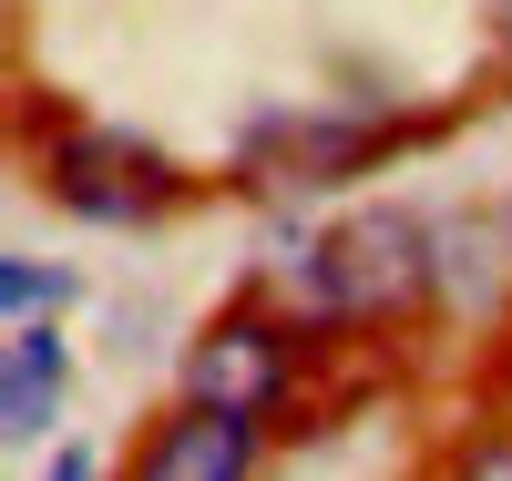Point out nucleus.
<instances>
[{"mask_svg":"<svg viewBox=\"0 0 512 481\" xmlns=\"http://www.w3.org/2000/svg\"><path fill=\"white\" fill-rule=\"evenodd\" d=\"M502 31H512V0H502Z\"/></svg>","mask_w":512,"mask_h":481,"instance_id":"9d476101","label":"nucleus"},{"mask_svg":"<svg viewBox=\"0 0 512 481\" xmlns=\"http://www.w3.org/2000/svg\"><path fill=\"white\" fill-rule=\"evenodd\" d=\"M461 481H512V451H482V461L461 471Z\"/></svg>","mask_w":512,"mask_h":481,"instance_id":"6e6552de","label":"nucleus"},{"mask_svg":"<svg viewBox=\"0 0 512 481\" xmlns=\"http://www.w3.org/2000/svg\"><path fill=\"white\" fill-rule=\"evenodd\" d=\"M185 400L236 410V420H267V410L287 400V328H277V318H226V328H205L195 359H185Z\"/></svg>","mask_w":512,"mask_h":481,"instance_id":"7ed1b4c3","label":"nucleus"},{"mask_svg":"<svg viewBox=\"0 0 512 481\" xmlns=\"http://www.w3.org/2000/svg\"><path fill=\"white\" fill-rule=\"evenodd\" d=\"M52 481H93V461H82V451H62V461H52Z\"/></svg>","mask_w":512,"mask_h":481,"instance_id":"1a4fd4ad","label":"nucleus"},{"mask_svg":"<svg viewBox=\"0 0 512 481\" xmlns=\"http://www.w3.org/2000/svg\"><path fill=\"white\" fill-rule=\"evenodd\" d=\"M62 410V338L52 328H11V369H0V430L11 441H41Z\"/></svg>","mask_w":512,"mask_h":481,"instance_id":"39448f33","label":"nucleus"},{"mask_svg":"<svg viewBox=\"0 0 512 481\" xmlns=\"http://www.w3.org/2000/svg\"><path fill=\"white\" fill-rule=\"evenodd\" d=\"M246 461H256V420L185 400V410L134 451V481H246Z\"/></svg>","mask_w":512,"mask_h":481,"instance_id":"20e7f679","label":"nucleus"},{"mask_svg":"<svg viewBox=\"0 0 512 481\" xmlns=\"http://www.w3.org/2000/svg\"><path fill=\"white\" fill-rule=\"evenodd\" d=\"M52 195L72 215H103V226H144V215L175 205V174H164V154L123 144V134H62L52 144Z\"/></svg>","mask_w":512,"mask_h":481,"instance_id":"f03ea898","label":"nucleus"},{"mask_svg":"<svg viewBox=\"0 0 512 481\" xmlns=\"http://www.w3.org/2000/svg\"><path fill=\"white\" fill-rule=\"evenodd\" d=\"M52 297H62V277H52V267H21V256H11V277H0V308H11V328H21V318H41Z\"/></svg>","mask_w":512,"mask_h":481,"instance_id":"0eeeda50","label":"nucleus"},{"mask_svg":"<svg viewBox=\"0 0 512 481\" xmlns=\"http://www.w3.org/2000/svg\"><path fill=\"white\" fill-rule=\"evenodd\" d=\"M379 144H390L379 123H277V134H256V164H277V185H328L338 164H359Z\"/></svg>","mask_w":512,"mask_h":481,"instance_id":"423d86ee","label":"nucleus"},{"mask_svg":"<svg viewBox=\"0 0 512 481\" xmlns=\"http://www.w3.org/2000/svg\"><path fill=\"white\" fill-rule=\"evenodd\" d=\"M431 277H441V246L410 205H369L349 226H328L308 256V297L328 318H400L431 297Z\"/></svg>","mask_w":512,"mask_h":481,"instance_id":"f257e3e1","label":"nucleus"}]
</instances>
